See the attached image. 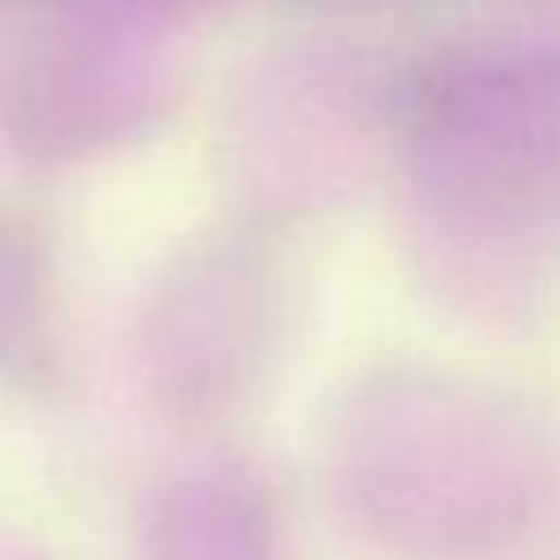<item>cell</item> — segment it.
Returning <instances> with one entry per match:
<instances>
[{
  "label": "cell",
  "mask_w": 560,
  "mask_h": 560,
  "mask_svg": "<svg viewBox=\"0 0 560 560\" xmlns=\"http://www.w3.org/2000/svg\"><path fill=\"white\" fill-rule=\"evenodd\" d=\"M416 109L442 136L560 175V52L438 61L416 79Z\"/></svg>",
  "instance_id": "6da1fadb"
}]
</instances>
